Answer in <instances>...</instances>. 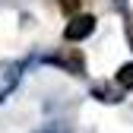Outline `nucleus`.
Returning <instances> with one entry per match:
<instances>
[{
  "instance_id": "obj_8",
  "label": "nucleus",
  "mask_w": 133,
  "mask_h": 133,
  "mask_svg": "<svg viewBox=\"0 0 133 133\" xmlns=\"http://www.w3.org/2000/svg\"><path fill=\"white\" fill-rule=\"evenodd\" d=\"M127 38H130V48H133V19H127Z\"/></svg>"
},
{
  "instance_id": "obj_1",
  "label": "nucleus",
  "mask_w": 133,
  "mask_h": 133,
  "mask_svg": "<svg viewBox=\"0 0 133 133\" xmlns=\"http://www.w3.org/2000/svg\"><path fill=\"white\" fill-rule=\"evenodd\" d=\"M51 63L63 66V70L73 73V76H82V73H86V57H82L79 48H60V51L51 57Z\"/></svg>"
},
{
  "instance_id": "obj_2",
  "label": "nucleus",
  "mask_w": 133,
  "mask_h": 133,
  "mask_svg": "<svg viewBox=\"0 0 133 133\" xmlns=\"http://www.w3.org/2000/svg\"><path fill=\"white\" fill-rule=\"evenodd\" d=\"M22 79V63L19 60H3L0 63V102H6V95L19 86Z\"/></svg>"
},
{
  "instance_id": "obj_9",
  "label": "nucleus",
  "mask_w": 133,
  "mask_h": 133,
  "mask_svg": "<svg viewBox=\"0 0 133 133\" xmlns=\"http://www.w3.org/2000/svg\"><path fill=\"white\" fill-rule=\"evenodd\" d=\"M117 3H124V0H117Z\"/></svg>"
},
{
  "instance_id": "obj_5",
  "label": "nucleus",
  "mask_w": 133,
  "mask_h": 133,
  "mask_svg": "<svg viewBox=\"0 0 133 133\" xmlns=\"http://www.w3.org/2000/svg\"><path fill=\"white\" fill-rule=\"evenodd\" d=\"M95 95L102 98V102H121V95H117V92H111L108 86H95Z\"/></svg>"
},
{
  "instance_id": "obj_4",
  "label": "nucleus",
  "mask_w": 133,
  "mask_h": 133,
  "mask_svg": "<svg viewBox=\"0 0 133 133\" xmlns=\"http://www.w3.org/2000/svg\"><path fill=\"white\" fill-rule=\"evenodd\" d=\"M114 79H117V86H121V89H133V63H124Z\"/></svg>"
},
{
  "instance_id": "obj_6",
  "label": "nucleus",
  "mask_w": 133,
  "mask_h": 133,
  "mask_svg": "<svg viewBox=\"0 0 133 133\" xmlns=\"http://www.w3.org/2000/svg\"><path fill=\"white\" fill-rule=\"evenodd\" d=\"M79 3H82V0H57V6H60L63 13H76V10H79Z\"/></svg>"
},
{
  "instance_id": "obj_3",
  "label": "nucleus",
  "mask_w": 133,
  "mask_h": 133,
  "mask_svg": "<svg viewBox=\"0 0 133 133\" xmlns=\"http://www.w3.org/2000/svg\"><path fill=\"white\" fill-rule=\"evenodd\" d=\"M95 32V16H73L70 22H66V29H63V38L66 41H82V38H89Z\"/></svg>"
},
{
  "instance_id": "obj_7",
  "label": "nucleus",
  "mask_w": 133,
  "mask_h": 133,
  "mask_svg": "<svg viewBox=\"0 0 133 133\" xmlns=\"http://www.w3.org/2000/svg\"><path fill=\"white\" fill-rule=\"evenodd\" d=\"M38 133H70V127H48V130H38Z\"/></svg>"
}]
</instances>
